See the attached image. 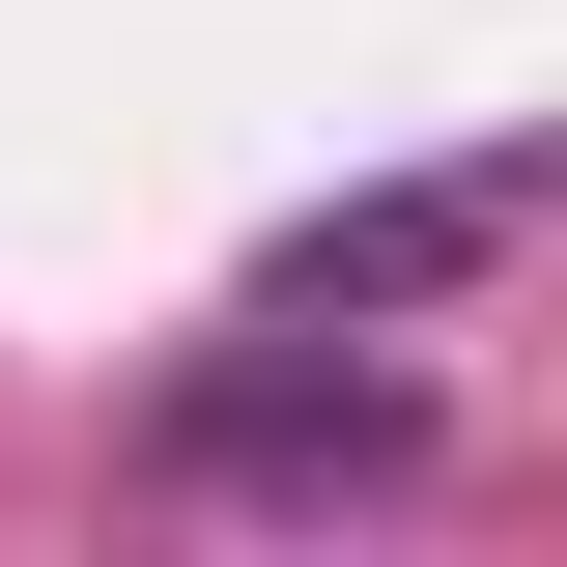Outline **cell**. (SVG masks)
I'll return each mask as SVG.
<instances>
[{
	"label": "cell",
	"mask_w": 567,
	"mask_h": 567,
	"mask_svg": "<svg viewBox=\"0 0 567 567\" xmlns=\"http://www.w3.org/2000/svg\"><path fill=\"white\" fill-rule=\"evenodd\" d=\"M171 483L199 511H369V483H425V398L341 369V312H227L171 369Z\"/></svg>",
	"instance_id": "cell-1"
},
{
	"label": "cell",
	"mask_w": 567,
	"mask_h": 567,
	"mask_svg": "<svg viewBox=\"0 0 567 567\" xmlns=\"http://www.w3.org/2000/svg\"><path fill=\"white\" fill-rule=\"evenodd\" d=\"M511 227H539V171H425V199H341V227H284L256 312H425V284H483Z\"/></svg>",
	"instance_id": "cell-2"
}]
</instances>
